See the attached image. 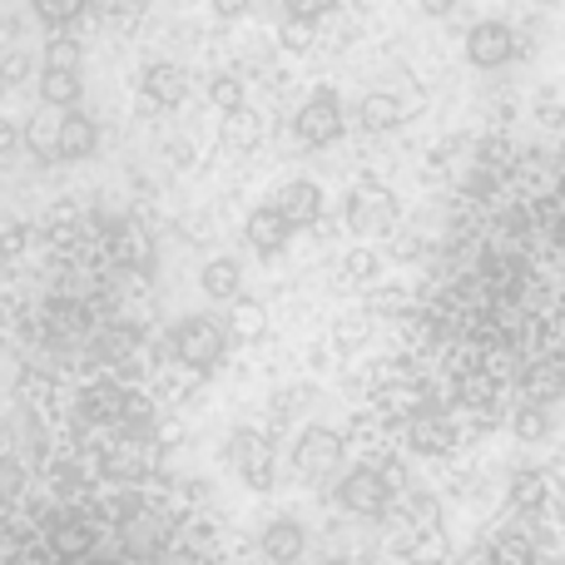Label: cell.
<instances>
[{
  "mask_svg": "<svg viewBox=\"0 0 565 565\" xmlns=\"http://www.w3.org/2000/svg\"><path fill=\"white\" fill-rule=\"evenodd\" d=\"M328 6H332V0H282V10H288V15H312V20L328 15Z\"/></svg>",
  "mask_w": 565,
  "mask_h": 565,
  "instance_id": "cell-36",
  "label": "cell"
},
{
  "mask_svg": "<svg viewBox=\"0 0 565 565\" xmlns=\"http://www.w3.org/2000/svg\"><path fill=\"white\" fill-rule=\"evenodd\" d=\"M20 145V129L15 125H6V129H0V149H6V154H10V149H15Z\"/></svg>",
  "mask_w": 565,
  "mask_h": 565,
  "instance_id": "cell-42",
  "label": "cell"
},
{
  "mask_svg": "<svg viewBox=\"0 0 565 565\" xmlns=\"http://www.w3.org/2000/svg\"><path fill=\"white\" fill-rule=\"evenodd\" d=\"M224 348H228V338L214 318H184L174 328V358L189 372H214L224 362Z\"/></svg>",
  "mask_w": 565,
  "mask_h": 565,
  "instance_id": "cell-2",
  "label": "cell"
},
{
  "mask_svg": "<svg viewBox=\"0 0 565 565\" xmlns=\"http://www.w3.org/2000/svg\"><path fill=\"white\" fill-rule=\"evenodd\" d=\"M342 431H332V427H308L298 437V447H292V467H298V477H308V481H318V477H328L332 467L342 461Z\"/></svg>",
  "mask_w": 565,
  "mask_h": 565,
  "instance_id": "cell-8",
  "label": "cell"
},
{
  "mask_svg": "<svg viewBox=\"0 0 565 565\" xmlns=\"http://www.w3.org/2000/svg\"><path fill=\"white\" fill-rule=\"evenodd\" d=\"M308 402H312V387H292V392H282L274 407H278V417H282V412H302Z\"/></svg>",
  "mask_w": 565,
  "mask_h": 565,
  "instance_id": "cell-37",
  "label": "cell"
},
{
  "mask_svg": "<svg viewBox=\"0 0 565 565\" xmlns=\"http://www.w3.org/2000/svg\"><path fill=\"white\" fill-rule=\"evenodd\" d=\"M367 308H372V312H407V292H397V288H377V292H372Z\"/></svg>",
  "mask_w": 565,
  "mask_h": 565,
  "instance_id": "cell-35",
  "label": "cell"
},
{
  "mask_svg": "<svg viewBox=\"0 0 565 565\" xmlns=\"http://www.w3.org/2000/svg\"><path fill=\"white\" fill-rule=\"evenodd\" d=\"M145 99H154V105L174 109L189 99V75L179 65H169V60H154V65L145 70Z\"/></svg>",
  "mask_w": 565,
  "mask_h": 565,
  "instance_id": "cell-15",
  "label": "cell"
},
{
  "mask_svg": "<svg viewBox=\"0 0 565 565\" xmlns=\"http://www.w3.org/2000/svg\"><path fill=\"white\" fill-rule=\"evenodd\" d=\"M526 392H531L536 402L561 397V392H565V358H546V362H536V367H531V377H526Z\"/></svg>",
  "mask_w": 565,
  "mask_h": 565,
  "instance_id": "cell-23",
  "label": "cell"
},
{
  "mask_svg": "<svg viewBox=\"0 0 565 565\" xmlns=\"http://www.w3.org/2000/svg\"><path fill=\"white\" fill-rule=\"evenodd\" d=\"M228 461L238 467V477L254 491H274V441L254 427H238L228 437Z\"/></svg>",
  "mask_w": 565,
  "mask_h": 565,
  "instance_id": "cell-4",
  "label": "cell"
},
{
  "mask_svg": "<svg viewBox=\"0 0 565 565\" xmlns=\"http://www.w3.org/2000/svg\"><path fill=\"white\" fill-rule=\"evenodd\" d=\"M35 6V15L45 20V25H70L75 15H85L89 0H30Z\"/></svg>",
  "mask_w": 565,
  "mask_h": 565,
  "instance_id": "cell-31",
  "label": "cell"
},
{
  "mask_svg": "<svg viewBox=\"0 0 565 565\" xmlns=\"http://www.w3.org/2000/svg\"><path fill=\"white\" fill-rule=\"evenodd\" d=\"M278 45L288 50V55L312 50V45H318V20H312V15H282L278 20Z\"/></svg>",
  "mask_w": 565,
  "mask_h": 565,
  "instance_id": "cell-25",
  "label": "cell"
},
{
  "mask_svg": "<svg viewBox=\"0 0 565 565\" xmlns=\"http://www.w3.org/2000/svg\"><path fill=\"white\" fill-rule=\"evenodd\" d=\"M292 135H298L308 149L332 145V139L342 135V105H338V95H332V89H318V95H312L308 105L298 109V119H292Z\"/></svg>",
  "mask_w": 565,
  "mask_h": 565,
  "instance_id": "cell-6",
  "label": "cell"
},
{
  "mask_svg": "<svg viewBox=\"0 0 565 565\" xmlns=\"http://www.w3.org/2000/svg\"><path fill=\"white\" fill-rule=\"evenodd\" d=\"M25 145L35 149L40 159H60V119L35 115V119L25 125Z\"/></svg>",
  "mask_w": 565,
  "mask_h": 565,
  "instance_id": "cell-27",
  "label": "cell"
},
{
  "mask_svg": "<svg viewBox=\"0 0 565 565\" xmlns=\"http://www.w3.org/2000/svg\"><path fill=\"white\" fill-rule=\"evenodd\" d=\"M551 497V477L546 471H516L511 477V501H516L521 511H541Z\"/></svg>",
  "mask_w": 565,
  "mask_h": 565,
  "instance_id": "cell-24",
  "label": "cell"
},
{
  "mask_svg": "<svg viewBox=\"0 0 565 565\" xmlns=\"http://www.w3.org/2000/svg\"><path fill=\"white\" fill-rule=\"evenodd\" d=\"M40 99H45L50 109H75L79 105V70L45 65L40 70Z\"/></svg>",
  "mask_w": 565,
  "mask_h": 565,
  "instance_id": "cell-19",
  "label": "cell"
},
{
  "mask_svg": "<svg viewBox=\"0 0 565 565\" xmlns=\"http://www.w3.org/2000/svg\"><path fill=\"white\" fill-rule=\"evenodd\" d=\"M397 507L407 511V516L417 521L422 531H427V526H441V507H437V497H427V491H407V497H402Z\"/></svg>",
  "mask_w": 565,
  "mask_h": 565,
  "instance_id": "cell-30",
  "label": "cell"
},
{
  "mask_svg": "<svg viewBox=\"0 0 565 565\" xmlns=\"http://www.w3.org/2000/svg\"><path fill=\"white\" fill-rule=\"evenodd\" d=\"M209 99H214V109H244V79L238 75H214V85H209Z\"/></svg>",
  "mask_w": 565,
  "mask_h": 565,
  "instance_id": "cell-32",
  "label": "cell"
},
{
  "mask_svg": "<svg viewBox=\"0 0 565 565\" xmlns=\"http://www.w3.org/2000/svg\"><path fill=\"white\" fill-rule=\"evenodd\" d=\"M511 55H516V30L507 20H477L467 30V60L477 70H501L511 65Z\"/></svg>",
  "mask_w": 565,
  "mask_h": 565,
  "instance_id": "cell-7",
  "label": "cell"
},
{
  "mask_svg": "<svg viewBox=\"0 0 565 565\" xmlns=\"http://www.w3.org/2000/svg\"><path fill=\"white\" fill-rule=\"evenodd\" d=\"M358 119L367 135H387V129H397L402 119H407V105H402L397 95H387V89H372V95L358 105Z\"/></svg>",
  "mask_w": 565,
  "mask_h": 565,
  "instance_id": "cell-17",
  "label": "cell"
},
{
  "mask_svg": "<svg viewBox=\"0 0 565 565\" xmlns=\"http://www.w3.org/2000/svg\"><path fill=\"white\" fill-rule=\"evenodd\" d=\"M99 471H105L109 481H119V487H139V481L154 477V447H149L145 437H135V431H129L125 441L105 447V457H99Z\"/></svg>",
  "mask_w": 565,
  "mask_h": 565,
  "instance_id": "cell-5",
  "label": "cell"
},
{
  "mask_svg": "<svg viewBox=\"0 0 565 565\" xmlns=\"http://www.w3.org/2000/svg\"><path fill=\"white\" fill-rule=\"evenodd\" d=\"M342 268H348V278L367 282L372 274H377V254H367V248H352V254H348V264H342Z\"/></svg>",
  "mask_w": 565,
  "mask_h": 565,
  "instance_id": "cell-34",
  "label": "cell"
},
{
  "mask_svg": "<svg viewBox=\"0 0 565 565\" xmlns=\"http://www.w3.org/2000/svg\"><path fill=\"white\" fill-rule=\"evenodd\" d=\"M491 561L497 565H536V546L526 536H497L491 541Z\"/></svg>",
  "mask_w": 565,
  "mask_h": 565,
  "instance_id": "cell-29",
  "label": "cell"
},
{
  "mask_svg": "<svg viewBox=\"0 0 565 565\" xmlns=\"http://www.w3.org/2000/svg\"><path fill=\"white\" fill-rule=\"evenodd\" d=\"M25 75H30V60L25 55H10L6 60V85H20Z\"/></svg>",
  "mask_w": 565,
  "mask_h": 565,
  "instance_id": "cell-40",
  "label": "cell"
},
{
  "mask_svg": "<svg viewBox=\"0 0 565 565\" xmlns=\"http://www.w3.org/2000/svg\"><path fill=\"white\" fill-rule=\"evenodd\" d=\"M95 145H99L95 119L65 109V115H60V159H65V164H79V159L95 154Z\"/></svg>",
  "mask_w": 565,
  "mask_h": 565,
  "instance_id": "cell-14",
  "label": "cell"
},
{
  "mask_svg": "<svg viewBox=\"0 0 565 565\" xmlns=\"http://www.w3.org/2000/svg\"><path fill=\"white\" fill-rule=\"evenodd\" d=\"M407 447L417 451V457H447V451L457 447V427H451L447 412L417 407L407 417Z\"/></svg>",
  "mask_w": 565,
  "mask_h": 565,
  "instance_id": "cell-9",
  "label": "cell"
},
{
  "mask_svg": "<svg viewBox=\"0 0 565 565\" xmlns=\"http://www.w3.org/2000/svg\"><path fill=\"white\" fill-rule=\"evenodd\" d=\"M95 551V521L85 516H55L50 521V556L55 561H85Z\"/></svg>",
  "mask_w": 565,
  "mask_h": 565,
  "instance_id": "cell-11",
  "label": "cell"
},
{
  "mask_svg": "<svg viewBox=\"0 0 565 565\" xmlns=\"http://www.w3.org/2000/svg\"><path fill=\"white\" fill-rule=\"evenodd\" d=\"M199 288H204V298H214V302H234L238 288H244L238 258H209V264L199 268Z\"/></svg>",
  "mask_w": 565,
  "mask_h": 565,
  "instance_id": "cell-16",
  "label": "cell"
},
{
  "mask_svg": "<svg viewBox=\"0 0 565 565\" xmlns=\"http://www.w3.org/2000/svg\"><path fill=\"white\" fill-rule=\"evenodd\" d=\"M367 328H372V308L367 312H348V318L332 328V338H338V352H358L362 342H367Z\"/></svg>",
  "mask_w": 565,
  "mask_h": 565,
  "instance_id": "cell-28",
  "label": "cell"
},
{
  "mask_svg": "<svg viewBox=\"0 0 565 565\" xmlns=\"http://www.w3.org/2000/svg\"><path fill=\"white\" fill-rule=\"evenodd\" d=\"M461 565H497V561H491V551H477V556H467Z\"/></svg>",
  "mask_w": 565,
  "mask_h": 565,
  "instance_id": "cell-43",
  "label": "cell"
},
{
  "mask_svg": "<svg viewBox=\"0 0 565 565\" xmlns=\"http://www.w3.org/2000/svg\"><path fill=\"white\" fill-rule=\"evenodd\" d=\"M551 427H556V417H551V407L536 397H531L526 407H516V417H511V431H516L521 441H546Z\"/></svg>",
  "mask_w": 565,
  "mask_h": 565,
  "instance_id": "cell-22",
  "label": "cell"
},
{
  "mask_svg": "<svg viewBox=\"0 0 565 565\" xmlns=\"http://www.w3.org/2000/svg\"><path fill=\"white\" fill-rule=\"evenodd\" d=\"M258 546H264V561L268 565H298L302 551H308V536H302L298 521H268L264 536H258Z\"/></svg>",
  "mask_w": 565,
  "mask_h": 565,
  "instance_id": "cell-13",
  "label": "cell"
},
{
  "mask_svg": "<svg viewBox=\"0 0 565 565\" xmlns=\"http://www.w3.org/2000/svg\"><path fill=\"white\" fill-rule=\"evenodd\" d=\"M258 139H264V119L254 115V109H228L224 115V145L238 149V154H248V149H258Z\"/></svg>",
  "mask_w": 565,
  "mask_h": 565,
  "instance_id": "cell-21",
  "label": "cell"
},
{
  "mask_svg": "<svg viewBox=\"0 0 565 565\" xmlns=\"http://www.w3.org/2000/svg\"><path fill=\"white\" fill-rule=\"evenodd\" d=\"M422 10H427L431 20H447L451 10H457V0H422Z\"/></svg>",
  "mask_w": 565,
  "mask_h": 565,
  "instance_id": "cell-41",
  "label": "cell"
},
{
  "mask_svg": "<svg viewBox=\"0 0 565 565\" xmlns=\"http://www.w3.org/2000/svg\"><path fill=\"white\" fill-rule=\"evenodd\" d=\"M288 234H292V224L278 214L274 204L254 209V214L244 218V238H248V248H254V254H282V244H288Z\"/></svg>",
  "mask_w": 565,
  "mask_h": 565,
  "instance_id": "cell-12",
  "label": "cell"
},
{
  "mask_svg": "<svg viewBox=\"0 0 565 565\" xmlns=\"http://www.w3.org/2000/svg\"><path fill=\"white\" fill-rule=\"evenodd\" d=\"M338 507L348 511V516H358V521L387 516V511H392V481L382 477V471H372V467L348 471V477H342V487H338Z\"/></svg>",
  "mask_w": 565,
  "mask_h": 565,
  "instance_id": "cell-3",
  "label": "cell"
},
{
  "mask_svg": "<svg viewBox=\"0 0 565 565\" xmlns=\"http://www.w3.org/2000/svg\"><path fill=\"white\" fill-rule=\"evenodd\" d=\"M228 332H234L238 342L268 338V308L258 298H234V308H228Z\"/></svg>",
  "mask_w": 565,
  "mask_h": 565,
  "instance_id": "cell-20",
  "label": "cell"
},
{
  "mask_svg": "<svg viewBox=\"0 0 565 565\" xmlns=\"http://www.w3.org/2000/svg\"><path fill=\"white\" fill-rule=\"evenodd\" d=\"M214 15H218V20H238V15H248V0H214Z\"/></svg>",
  "mask_w": 565,
  "mask_h": 565,
  "instance_id": "cell-39",
  "label": "cell"
},
{
  "mask_svg": "<svg viewBox=\"0 0 565 565\" xmlns=\"http://www.w3.org/2000/svg\"><path fill=\"white\" fill-rule=\"evenodd\" d=\"M45 65H55V70H79V40L55 35V40L45 45Z\"/></svg>",
  "mask_w": 565,
  "mask_h": 565,
  "instance_id": "cell-33",
  "label": "cell"
},
{
  "mask_svg": "<svg viewBox=\"0 0 565 565\" xmlns=\"http://www.w3.org/2000/svg\"><path fill=\"white\" fill-rule=\"evenodd\" d=\"M268 204H274L292 228H312L322 218V189L312 184V179H288V184L274 189V199H268Z\"/></svg>",
  "mask_w": 565,
  "mask_h": 565,
  "instance_id": "cell-10",
  "label": "cell"
},
{
  "mask_svg": "<svg viewBox=\"0 0 565 565\" xmlns=\"http://www.w3.org/2000/svg\"><path fill=\"white\" fill-rule=\"evenodd\" d=\"M328 565H352V561H328Z\"/></svg>",
  "mask_w": 565,
  "mask_h": 565,
  "instance_id": "cell-44",
  "label": "cell"
},
{
  "mask_svg": "<svg viewBox=\"0 0 565 565\" xmlns=\"http://www.w3.org/2000/svg\"><path fill=\"white\" fill-rule=\"evenodd\" d=\"M154 437H159V447H174V441H184V422H179V417H159Z\"/></svg>",
  "mask_w": 565,
  "mask_h": 565,
  "instance_id": "cell-38",
  "label": "cell"
},
{
  "mask_svg": "<svg viewBox=\"0 0 565 565\" xmlns=\"http://www.w3.org/2000/svg\"><path fill=\"white\" fill-rule=\"evenodd\" d=\"M402 218L397 209V194H392L387 184H377V179H367V184L348 189V204H342V224L352 228V234L362 238H377V234H392Z\"/></svg>",
  "mask_w": 565,
  "mask_h": 565,
  "instance_id": "cell-1",
  "label": "cell"
},
{
  "mask_svg": "<svg viewBox=\"0 0 565 565\" xmlns=\"http://www.w3.org/2000/svg\"><path fill=\"white\" fill-rule=\"evenodd\" d=\"M407 565H447V536H441V526H427L417 531V541L407 546Z\"/></svg>",
  "mask_w": 565,
  "mask_h": 565,
  "instance_id": "cell-26",
  "label": "cell"
},
{
  "mask_svg": "<svg viewBox=\"0 0 565 565\" xmlns=\"http://www.w3.org/2000/svg\"><path fill=\"white\" fill-rule=\"evenodd\" d=\"M561 238H565V218H561Z\"/></svg>",
  "mask_w": 565,
  "mask_h": 565,
  "instance_id": "cell-45",
  "label": "cell"
},
{
  "mask_svg": "<svg viewBox=\"0 0 565 565\" xmlns=\"http://www.w3.org/2000/svg\"><path fill=\"white\" fill-rule=\"evenodd\" d=\"M119 536H125V546L135 551V556H149V551L164 546V516H159V511H149V507H139L135 516L119 526Z\"/></svg>",
  "mask_w": 565,
  "mask_h": 565,
  "instance_id": "cell-18",
  "label": "cell"
}]
</instances>
